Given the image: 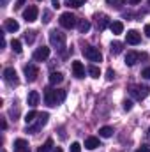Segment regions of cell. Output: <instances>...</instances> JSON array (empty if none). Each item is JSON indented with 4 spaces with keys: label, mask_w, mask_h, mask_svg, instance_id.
<instances>
[{
    "label": "cell",
    "mask_w": 150,
    "mask_h": 152,
    "mask_svg": "<svg viewBox=\"0 0 150 152\" xmlns=\"http://www.w3.org/2000/svg\"><path fill=\"white\" fill-rule=\"evenodd\" d=\"M66 99V92L64 90H55V88H46L44 90V103L48 106H57Z\"/></svg>",
    "instance_id": "6da1fadb"
},
{
    "label": "cell",
    "mask_w": 150,
    "mask_h": 152,
    "mask_svg": "<svg viewBox=\"0 0 150 152\" xmlns=\"http://www.w3.org/2000/svg\"><path fill=\"white\" fill-rule=\"evenodd\" d=\"M50 42L53 48L57 50H64L66 48V34L58 32V30H51L50 32Z\"/></svg>",
    "instance_id": "7a4b0ae2"
},
{
    "label": "cell",
    "mask_w": 150,
    "mask_h": 152,
    "mask_svg": "<svg viewBox=\"0 0 150 152\" xmlns=\"http://www.w3.org/2000/svg\"><path fill=\"white\" fill-rule=\"evenodd\" d=\"M83 55H85V58H88L90 62H101V60H103V55H101L99 48H94V46H85V48H83Z\"/></svg>",
    "instance_id": "3957f363"
},
{
    "label": "cell",
    "mask_w": 150,
    "mask_h": 152,
    "mask_svg": "<svg viewBox=\"0 0 150 152\" xmlns=\"http://www.w3.org/2000/svg\"><path fill=\"white\" fill-rule=\"evenodd\" d=\"M129 92H131V96H133L134 99L143 101V99L149 96V87H147V85H133V87L129 88Z\"/></svg>",
    "instance_id": "277c9868"
},
{
    "label": "cell",
    "mask_w": 150,
    "mask_h": 152,
    "mask_svg": "<svg viewBox=\"0 0 150 152\" xmlns=\"http://www.w3.org/2000/svg\"><path fill=\"white\" fill-rule=\"evenodd\" d=\"M58 23H60L64 28H74L76 25H78V20H76L74 14H71V12H64V14H60Z\"/></svg>",
    "instance_id": "5b68a950"
},
{
    "label": "cell",
    "mask_w": 150,
    "mask_h": 152,
    "mask_svg": "<svg viewBox=\"0 0 150 152\" xmlns=\"http://www.w3.org/2000/svg\"><path fill=\"white\" fill-rule=\"evenodd\" d=\"M48 118H50V115H48V113H39L37 124H36V126H27V133H37L42 126H46Z\"/></svg>",
    "instance_id": "8992f818"
},
{
    "label": "cell",
    "mask_w": 150,
    "mask_h": 152,
    "mask_svg": "<svg viewBox=\"0 0 150 152\" xmlns=\"http://www.w3.org/2000/svg\"><path fill=\"white\" fill-rule=\"evenodd\" d=\"M37 14H39L37 7H36V5H28V7L23 11V20H25L27 23H32V21L37 20Z\"/></svg>",
    "instance_id": "52a82bcc"
},
{
    "label": "cell",
    "mask_w": 150,
    "mask_h": 152,
    "mask_svg": "<svg viewBox=\"0 0 150 152\" xmlns=\"http://www.w3.org/2000/svg\"><path fill=\"white\" fill-rule=\"evenodd\" d=\"M25 78H27V81H36L39 76V69L34 66V64H27L25 66Z\"/></svg>",
    "instance_id": "ba28073f"
},
{
    "label": "cell",
    "mask_w": 150,
    "mask_h": 152,
    "mask_svg": "<svg viewBox=\"0 0 150 152\" xmlns=\"http://www.w3.org/2000/svg\"><path fill=\"white\" fill-rule=\"evenodd\" d=\"M48 57H50V48L48 46H41L34 51V60L36 62H44Z\"/></svg>",
    "instance_id": "9c48e42d"
},
{
    "label": "cell",
    "mask_w": 150,
    "mask_h": 152,
    "mask_svg": "<svg viewBox=\"0 0 150 152\" xmlns=\"http://www.w3.org/2000/svg\"><path fill=\"white\" fill-rule=\"evenodd\" d=\"M4 78L9 85H16L18 83V75H16V69L14 67H5L4 69Z\"/></svg>",
    "instance_id": "30bf717a"
},
{
    "label": "cell",
    "mask_w": 150,
    "mask_h": 152,
    "mask_svg": "<svg viewBox=\"0 0 150 152\" xmlns=\"http://www.w3.org/2000/svg\"><path fill=\"white\" fill-rule=\"evenodd\" d=\"M140 58H145V55H141L138 51H127V55H125V66H134Z\"/></svg>",
    "instance_id": "8fae6325"
},
{
    "label": "cell",
    "mask_w": 150,
    "mask_h": 152,
    "mask_svg": "<svg viewBox=\"0 0 150 152\" xmlns=\"http://www.w3.org/2000/svg\"><path fill=\"white\" fill-rule=\"evenodd\" d=\"M39 99H41V96H39L37 90H30V92H28V97H27V103H28V106L36 108L39 104Z\"/></svg>",
    "instance_id": "7c38bea8"
},
{
    "label": "cell",
    "mask_w": 150,
    "mask_h": 152,
    "mask_svg": "<svg viewBox=\"0 0 150 152\" xmlns=\"http://www.w3.org/2000/svg\"><path fill=\"white\" fill-rule=\"evenodd\" d=\"M97 147H101L99 138H95V136H88V138L85 140V149H88V151H95Z\"/></svg>",
    "instance_id": "4fadbf2b"
},
{
    "label": "cell",
    "mask_w": 150,
    "mask_h": 152,
    "mask_svg": "<svg viewBox=\"0 0 150 152\" xmlns=\"http://www.w3.org/2000/svg\"><path fill=\"white\" fill-rule=\"evenodd\" d=\"M73 73H74L76 78H85V67L79 60H74L73 62Z\"/></svg>",
    "instance_id": "5bb4252c"
},
{
    "label": "cell",
    "mask_w": 150,
    "mask_h": 152,
    "mask_svg": "<svg viewBox=\"0 0 150 152\" xmlns=\"http://www.w3.org/2000/svg\"><path fill=\"white\" fill-rule=\"evenodd\" d=\"M4 28H5L7 32H18V30H20V23H18L16 20H5V21H4Z\"/></svg>",
    "instance_id": "9a60e30c"
},
{
    "label": "cell",
    "mask_w": 150,
    "mask_h": 152,
    "mask_svg": "<svg viewBox=\"0 0 150 152\" xmlns=\"http://www.w3.org/2000/svg\"><path fill=\"white\" fill-rule=\"evenodd\" d=\"M141 41V36H140V32H136V30H129L127 32V44H138Z\"/></svg>",
    "instance_id": "2e32d148"
},
{
    "label": "cell",
    "mask_w": 150,
    "mask_h": 152,
    "mask_svg": "<svg viewBox=\"0 0 150 152\" xmlns=\"http://www.w3.org/2000/svg\"><path fill=\"white\" fill-rule=\"evenodd\" d=\"M78 30H79V34H87L90 30V21L88 20H79L78 21Z\"/></svg>",
    "instance_id": "e0dca14e"
},
{
    "label": "cell",
    "mask_w": 150,
    "mask_h": 152,
    "mask_svg": "<svg viewBox=\"0 0 150 152\" xmlns=\"http://www.w3.org/2000/svg\"><path fill=\"white\" fill-rule=\"evenodd\" d=\"M110 28H111V32L115 36H118V34L124 32V23H122V21H113L111 25H110Z\"/></svg>",
    "instance_id": "ac0fdd59"
},
{
    "label": "cell",
    "mask_w": 150,
    "mask_h": 152,
    "mask_svg": "<svg viewBox=\"0 0 150 152\" xmlns=\"http://www.w3.org/2000/svg\"><path fill=\"white\" fill-rule=\"evenodd\" d=\"M62 81H64L62 73H51V75H50V83H51V85H60Z\"/></svg>",
    "instance_id": "d6986e66"
},
{
    "label": "cell",
    "mask_w": 150,
    "mask_h": 152,
    "mask_svg": "<svg viewBox=\"0 0 150 152\" xmlns=\"http://www.w3.org/2000/svg\"><path fill=\"white\" fill-rule=\"evenodd\" d=\"M14 149L18 152H25L28 149V143H27L25 140H16V142H14Z\"/></svg>",
    "instance_id": "ffe728a7"
},
{
    "label": "cell",
    "mask_w": 150,
    "mask_h": 152,
    "mask_svg": "<svg viewBox=\"0 0 150 152\" xmlns=\"http://www.w3.org/2000/svg\"><path fill=\"white\" fill-rule=\"evenodd\" d=\"M97 27H99V30H104L108 27V16H104V14L97 16Z\"/></svg>",
    "instance_id": "44dd1931"
},
{
    "label": "cell",
    "mask_w": 150,
    "mask_h": 152,
    "mask_svg": "<svg viewBox=\"0 0 150 152\" xmlns=\"http://www.w3.org/2000/svg\"><path fill=\"white\" fill-rule=\"evenodd\" d=\"M39 117V113L36 110H32V112H28V113L25 115V122H27V126H30V124H34V120Z\"/></svg>",
    "instance_id": "7402d4cb"
},
{
    "label": "cell",
    "mask_w": 150,
    "mask_h": 152,
    "mask_svg": "<svg viewBox=\"0 0 150 152\" xmlns=\"http://www.w3.org/2000/svg\"><path fill=\"white\" fill-rule=\"evenodd\" d=\"M111 134H113V127H110V126H104V127L99 129V136H103V138H110Z\"/></svg>",
    "instance_id": "603a6c76"
},
{
    "label": "cell",
    "mask_w": 150,
    "mask_h": 152,
    "mask_svg": "<svg viewBox=\"0 0 150 152\" xmlns=\"http://www.w3.org/2000/svg\"><path fill=\"white\" fill-rule=\"evenodd\" d=\"M51 147H53V140L48 138V140L44 142V145H41V147L37 149V152H50L51 151Z\"/></svg>",
    "instance_id": "cb8c5ba5"
},
{
    "label": "cell",
    "mask_w": 150,
    "mask_h": 152,
    "mask_svg": "<svg viewBox=\"0 0 150 152\" xmlns=\"http://www.w3.org/2000/svg\"><path fill=\"white\" fill-rule=\"evenodd\" d=\"M122 46H124L122 42L115 41V42H111V48H110V50H111V53H113V55H118V53H122Z\"/></svg>",
    "instance_id": "d4e9b609"
},
{
    "label": "cell",
    "mask_w": 150,
    "mask_h": 152,
    "mask_svg": "<svg viewBox=\"0 0 150 152\" xmlns=\"http://www.w3.org/2000/svg\"><path fill=\"white\" fill-rule=\"evenodd\" d=\"M11 48H12L16 53H21V50H23V48H21V41H20V39H12V41H11Z\"/></svg>",
    "instance_id": "484cf974"
},
{
    "label": "cell",
    "mask_w": 150,
    "mask_h": 152,
    "mask_svg": "<svg viewBox=\"0 0 150 152\" xmlns=\"http://www.w3.org/2000/svg\"><path fill=\"white\" fill-rule=\"evenodd\" d=\"M88 75L92 76V78H99V76H101V71H99L97 66H90V67H88Z\"/></svg>",
    "instance_id": "4316f807"
},
{
    "label": "cell",
    "mask_w": 150,
    "mask_h": 152,
    "mask_svg": "<svg viewBox=\"0 0 150 152\" xmlns=\"http://www.w3.org/2000/svg\"><path fill=\"white\" fill-rule=\"evenodd\" d=\"M85 2L87 0H67L66 5H69V7H81V5H85Z\"/></svg>",
    "instance_id": "83f0119b"
},
{
    "label": "cell",
    "mask_w": 150,
    "mask_h": 152,
    "mask_svg": "<svg viewBox=\"0 0 150 152\" xmlns=\"http://www.w3.org/2000/svg\"><path fill=\"white\" fill-rule=\"evenodd\" d=\"M122 2H124V0H106V4H108V5H111V7H120V5H122Z\"/></svg>",
    "instance_id": "f1b7e54d"
},
{
    "label": "cell",
    "mask_w": 150,
    "mask_h": 152,
    "mask_svg": "<svg viewBox=\"0 0 150 152\" xmlns=\"http://www.w3.org/2000/svg\"><path fill=\"white\" fill-rule=\"evenodd\" d=\"M34 39H36V32H27L25 34V41L27 42H34Z\"/></svg>",
    "instance_id": "f546056e"
},
{
    "label": "cell",
    "mask_w": 150,
    "mask_h": 152,
    "mask_svg": "<svg viewBox=\"0 0 150 152\" xmlns=\"http://www.w3.org/2000/svg\"><path fill=\"white\" fill-rule=\"evenodd\" d=\"M71 152H81V145H79L78 142H74V143L71 145Z\"/></svg>",
    "instance_id": "4dcf8cb0"
},
{
    "label": "cell",
    "mask_w": 150,
    "mask_h": 152,
    "mask_svg": "<svg viewBox=\"0 0 150 152\" xmlns=\"http://www.w3.org/2000/svg\"><path fill=\"white\" fill-rule=\"evenodd\" d=\"M124 110L125 112H131L133 110V101H124Z\"/></svg>",
    "instance_id": "1f68e13d"
},
{
    "label": "cell",
    "mask_w": 150,
    "mask_h": 152,
    "mask_svg": "<svg viewBox=\"0 0 150 152\" xmlns=\"http://www.w3.org/2000/svg\"><path fill=\"white\" fill-rule=\"evenodd\" d=\"M141 76L147 78V80H150V67H145V69L141 71Z\"/></svg>",
    "instance_id": "d6a6232c"
},
{
    "label": "cell",
    "mask_w": 150,
    "mask_h": 152,
    "mask_svg": "<svg viewBox=\"0 0 150 152\" xmlns=\"http://www.w3.org/2000/svg\"><path fill=\"white\" fill-rule=\"evenodd\" d=\"M134 152H150V147H147V145H141L140 149H136Z\"/></svg>",
    "instance_id": "836d02e7"
},
{
    "label": "cell",
    "mask_w": 150,
    "mask_h": 152,
    "mask_svg": "<svg viewBox=\"0 0 150 152\" xmlns=\"http://www.w3.org/2000/svg\"><path fill=\"white\" fill-rule=\"evenodd\" d=\"M106 78H108V80H113V78H115V73H113V69H108V73H106Z\"/></svg>",
    "instance_id": "e575fe53"
},
{
    "label": "cell",
    "mask_w": 150,
    "mask_h": 152,
    "mask_svg": "<svg viewBox=\"0 0 150 152\" xmlns=\"http://www.w3.org/2000/svg\"><path fill=\"white\" fill-rule=\"evenodd\" d=\"M145 36L150 37V23H149V25H145Z\"/></svg>",
    "instance_id": "d590c367"
},
{
    "label": "cell",
    "mask_w": 150,
    "mask_h": 152,
    "mask_svg": "<svg viewBox=\"0 0 150 152\" xmlns=\"http://www.w3.org/2000/svg\"><path fill=\"white\" fill-rule=\"evenodd\" d=\"M44 21H46V23L50 21V12H48V11H44Z\"/></svg>",
    "instance_id": "8d00e7d4"
},
{
    "label": "cell",
    "mask_w": 150,
    "mask_h": 152,
    "mask_svg": "<svg viewBox=\"0 0 150 152\" xmlns=\"http://www.w3.org/2000/svg\"><path fill=\"white\" fill-rule=\"evenodd\" d=\"M141 0H127V4H131V5H136V4H140Z\"/></svg>",
    "instance_id": "74e56055"
},
{
    "label": "cell",
    "mask_w": 150,
    "mask_h": 152,
    "mask_svg": "<svg viewBox=\"0 0 150 152\" xmlns=\"http://www.w3.org/2000/svg\"><path fill=\"white\" fill-rule=\"evenodd\" d=\"M23 4H25V0H16V5H14V7H21Z\"/></svg>",
    "instance_id": "f35d334b"
},
{
    "label": "cell",
    "mask_w": 150,
    "mask_h": 152,
    "mask_svg": "<svg viewBox=\"0 0 150 152\" xmlns=\"http://www.w3.org/2000/svg\"><path fill=\"white\" fill-rule=\"evenodd\" d=\"M58 2H60V0H51V4H53V7H60V5H58Z\"/></svg>",
    "instance_id": "ab89813d"
},
{
    "label": "cell",
    "mask_w": 150,
    "mask_h": 152,
    "mask_svg": "<svg viewBox=\"0 0 150 152\" xmlns=\"http://www.w3.org/2000/svg\"><path fill=\"white\" fill-rule=\"evenodd\" d=\"M53 152H64V151H62L60 147H55V149H53Z\"/></svg>",
    "instance_id": "60d3db41"
},
{
    "label": "cell",
    "mask_w": 150,
    "mask_h": 152,
    "mask_svg": "<svg viewBox=\"0 0 150 152\" xmlns=\"http://www.w3.org/2000/svg\"><path fill=\"white\" fill-rule=\"evenodd\" d=\"M7 2H9V0H2V4H7Z\"/></svg>",
    "instance_id": "b9f144b4"
},
{
    "label": "cell",
    "mask_w": 150,
    "mask_h": 152,
    "mask_svg": "<svg viewBox=\"0 0 150 152\" xmlns=\"http://www.w3.org/2000/svg\"><path fill=\"white\" fill-rule=\"evenodd\" d=\"M2 152H5V151H4V149H2Z\"/></svg>",
    "instance_id": "7bdbcfd3"
},
{
    "label": "cell",
    "mask_w": 150,
    "mask_h": 152,
    "mask_svg": "<svg viewBox=\"0 0 150 152\" xmlns=\"http://www.w3.org/2000/svg\"><path fill=\"white\" fill-rule=\"evenodd\" d=\"M149 4H150V0H149Z\"/></svg>",
    "instance_id": "ee69618b"
}]
</instances>
